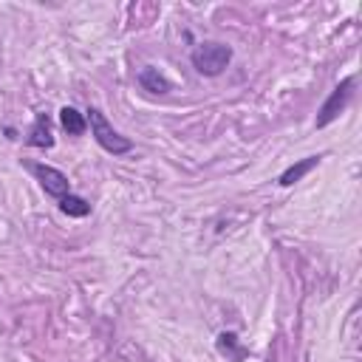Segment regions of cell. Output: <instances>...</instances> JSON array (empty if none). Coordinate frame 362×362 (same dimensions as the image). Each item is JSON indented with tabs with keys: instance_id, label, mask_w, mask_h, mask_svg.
I'll list each match as a JSON object with an SVG mask.
<instances>
[{
	"instance_id": "cell-1",
	"label": "cell",
	"mask_w": 362,
	"mask_h": 362,
	"mask_svg": "<svg viewBox=\"0 0 362 362\" xmlns=\"http://www.w3.org/2000/svg\"><path fill=\"white\" fill-rule=\"evenodd\" d=\"M85 119H88L90 136L96 139V144H99L105 153H110L113 158L133 153V141H130L127 136H122V133L107 122V116H105L99 107H93V105H90V107L85 110Z\"/></svg>"
},
{
	"instance_id": "cell-2",
	"label": "cell",
	"mask_w": 362,
	"mask_h": 362,
	"mask_svg": "<svg viewBox=\"0 0 362 362\" xmlns=\"http://www.w3.org/2000/svg\"><path fill=\"white\" fill-rule=\"evenodd\" d=\"M232 45H226V42H218V40H204V42H198L195 48H192V54H189V62H192V68L201 74V76H221L226 68H229V62H232Z\"/></svg>"
},
{
	"instance_id": "cell-3",
	"label": "cell",
	"mask_w": 362,
	"mask_h": 362,
	"mask_svg": "<svg viewBox=\"0 0 362 362\" xmlns=\"http://www.w3.org/2000/svg\"><path fill=\"white\" fill-rule=\"evenodd\" d=\"M354 85H356V76H345V79H339L334 85V90L325 96V102L317 110V119H314V127L317 130H322V127H328L331 122L339 119V113L348 107V102L354 96Z\"/></svg>"
},
{
	"instance_id": "cell-4",
	"label": "cell",
	"mask_w": 362,
	"mask_h": 362,
	"mask_svg": "<svg viewBox=\"0 0 362 362\" xmlns=\"http://www.w3.org/2000/svg\"><path fill=\"white\" fill-rule=\"evenodd\" d=\"M28 170H31V175L40 181V187H42V192L45 195H51V198H65L68 192H71V181H68V175L62 173V170H57V167H51V164H42V161H37V164H28Z\"/></svg>"
},
{
	"instance_id": "cell-5",
	"label": "cell",
	"mask_w": 362,
	"mask_h": 362,
	"mask_svg": "<svg viewBox=\"0 0 362 362\" xmlns=\"http://www.w3.org/2000/svg\"><path fill=\"white\" fill-rule=\"evenodd\" d=\"M57 144L54 139V122L48 113H37L28 133H25V147H37V150H51Z\"/></svg>"
},
{
	"instance_id": "cell-6",
	"label": "cell",
	"mask_w": 362,
	"mask_h": 362,
	"mask_svg": "<svg viewBox=\"0 0 362 362\" xmlns=\"http://www.w3.org/2000/svg\"><path fill=\"white\" fill-rule=\"evenodd\" d=\"M136 82H139V88H141V90H147V93H153V96H164V93H170V90H173V82H170L158 68H153V65L139 68Z\"/></svg>"
},
{
	"instance_id": "cell-7",
	"label": "cell",
	"mask_w": 362,
	"mask_h": 362,
	"mask_svg": "<svg viewBox=\"0 0 362 362\" xmlns=\"http://www.w3.org/2000/svg\"><path fill=\"white\" fill-rule=\"evenodd\" d=\"M322 161V153H317V156H305V158H300V161H294V164H288L283 173H280V178H277V184L280 187H294L297 181H303L317 164Z\"/></svg>"
},
{
	"instance_id": "cell-8",
	"label": "cell",
	"mask_w": 362,
	"mask_h": 362,
	"mask_svg": "<svg viewBox=\"0 0 362 362\" xmlns=\"http://www.w3.org/2000/svg\"><path fill=\"white\" fill-rule=\"evenodd\" d=\"M215 345H218V354H221V356H226L229 362H243V359H246V354H249V351L240 345V339H238V334H235V331H221Z\"/></svg>"
},
{
	"instance_id": "cell-9",
	"label": "cell",
	"mask_w": 362,
	"mask_h": 362,
	"mask_svg": "<svg viewBox=\"0 0 362 362\" xmlns=\"http://www.w3.org/2000/svg\"><path fill=\"white\" fill-rule=\"evenodd\" d=\"M59 127L68 133V136H82L88 130V119L85 113H79L74 105H62L59 107Z\"/></svg>"
},
{
	"instance_id": "cell-10",
	"label": "cell",
	"mask_w": 362,
	"mask_h": 362,
	"mask_svg": "<svg viewBox=\"0 0 362 362\" xmlns=\"http://www.w3.org/2000/svg\"><path fill=\"white\" fill-rule=\"evenodd\" d=\"M59 212L68 215V218H88V215H90V204H88L82 195L68 192L65 198H59Z\"/></svg>"
}]
</instances>
